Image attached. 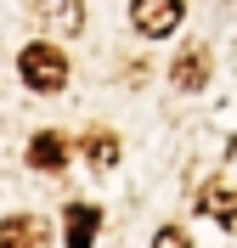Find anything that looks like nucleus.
<instances>
[{"mask_svg": "<svg viewBox=\"0 0 237 248\" xmlns=\"http://www.w3.org/2000/svg\"><path fill=\"white\" fill-rule=\"evenodd\" d=\"M17 74L29 79V91L57 96V91L68 85V57H63L57 46H46V40H40V46H29L23 57H17Z\"/></svg>", "mask_w": 237, "mask_h": 248, "instance_id": "nucleus-1", "label": "nucleus"}, {"mask_svg": "<svg viewBox=\"0 0 237 248\" xmlns=\"http://www.w3.org/2000/svg\"><path fill=\"white\" fill-rule=\"evenodd\" d=\"M181 17H187V6H181V0H136V6H130V23H136L147 40L175 34V29H181Z\"/></svg>", "mask_w": 237, "mask_h": 248, "instance_id": "nucleus-2", "label": "nucleus"}, {"mask_svg": "<svg viewBox=\"0 0 237 248\" xmlns=\"http://www.w3.org/2000/svg\"><path fill=\"white\" fill-rule=\"evenodd\" d=\"M0 248H51V226L40 215H6L0 220Z\"/></svg>", "mask_w": 237, "mask_h": 248, "instance_id": "nucleus-3", "label": "nucleus"}, {"mask_svg": "<svg viewBox=\"0 0 237 248\" xmlns=\"http://www.w3.org/2000/svg\"><path fill=\"white\" fill-rule=\"evenodd\" d=\"M34 23L46 34H79L85 12H79V0H34Z\"/></svg>", "mask_w": 237, "mask_h": 248, "instance_id": "nucleus-4", "label": "nucleus"}, {"mask_svg": "<svg viewBox=\"0 0 237 248\" xmlns=\"http://www.w3.org/2000/svg\"><path fill=\"white\" fill-rule=\"evenodd\" d=\"M170 79L181 85V91H204V85H209V51H204V46L181 51V62L170 68Z\"/></svg>", "mask_w": 237, "mask_h": 248, "instance_id": "nucleus-5", "label": "nucleus"}, {"mask_svg": "<svg viewBox=\"0 0 237 248\" xmlns=\"http://www.w3.org/2000/svg\"><path fill=\"white\" fill-rule=\"evenodd\" d=\"M29 164H34V170H63V164H68V141L63 136H57V130H40V136H34L29 141Z\"/></svg>", "mask_w": 237, "mask_h": 248, "instance_id": "nucleus-6", "label": "nucleus"}, {"mask_svg": "<svg viewBox=\"0 0 237 248\" xmlns=\"http://www.w3.org/2000/svg\"><path fill=\"white\" fill-rule=\"evenodd\" d=\"M198 209H204V215H215L221 226H237V192H232V186H204Z\"/></svg>", "mask_w": 237, "mask_h": 248, "instance_id": "nucleus-7", "label": "nucleus"}, {"mask_svg": "<svg viewBox=\"0 0 237 248\" xmlns=\"http://www.w3.org/2000/svg\"><path fill=\"white\" fill-rule=\"evenodd\" d=\"M96 209L91 203H74V209H68V248H91V237H96Z\"/></svg>", "mask_w": 237, "mask_h": 248, "instance_id": "nucleus-8", "label": "nucleus"}, {"mask_svg": "<svg viewBox=\"0 0 237 248\" xmlns=\"http://www.w3.org/2000/svg\"><path fill=\"white\" fill-rule=\"evenodd\" d=\"M85 153H91L96 170H113V164H119V141H113V136H91V147H85Z\"/></svg>", "mask_w": 237, "mask_h": 248, "instance_id": "nucleus-9", "label": "nucleus"}, {"mask_svg": "<svg viewBox=\"0 0 237 248\" xmlns=\"http://www.w3.org/2000/svg\"><path fill=\"white\" fill-rule=\"evenodd\" d=\"M153 248H192V243H187V232H175V226H164V232L153 237Z\"/></svg>", "mask_w": 237, "mask_h": 248, "instance_id": "nucleus-10", "label": "nucleus"}]
</instances>
